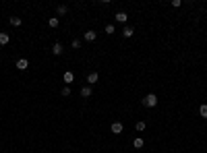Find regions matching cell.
Listing matches in <instances>:
<instances>
[{
    "label": "cell",
    "instance_id": "1",
    "mask_svg": "<svg viewBox=\"0 0 207 153\" xmlns=\"http://www.w3.org/2000/svg\"><path fill=\"white\" fill-rule=\"evenodd\" d=\"M143 106H147V108H155L158 106V97L153 93H147L145 97H143Z\"/></svg>",
    "mask_w": 207,
    "mask_h": 153
},
{
    "label": "cell",
    "instance_id": "11",
    "mask_svg": "<svg viewBox=\"0 0 207 153\" xmlns=\"http://www.w3.org/2000/svg\"><path fill=\"white\" fill-rule=\"evenodd\" d=\"M143 145H145V141H143V139H135V141H133V147H135V149H141V147H143Z\"/></svg>",
    "mask_w": 207,
    "mask_h": 153
},
{
    "label": "cell",
    "instance_id": "9",
    "mask_svg": "<svg viewBox=\"0 0 207 153\" xmlns=\"http://www.w3.org/2000/svg\"><path fill=\"white\" fill-rule=\"evenodd\" d=\"M97 79H100V75H97V72H89V77H87V83H97Z\"/></svg>",
    "mask_w": 207,
    "mask_h": 153
},
{
    "label": "cell",
    "instance_id": "18",
    "mask_svg": "<svg viewBox=\"0 0 207 153\" xmlns=\"http://www.w3.org/2000/svg\"><path fill=\"white\" fill-rule=\"evenodd\" d=\"M73 48H75V50H79V48H81V42H79V39H73Z\"/></svg>",
    "mask_w": 207,
    "mask_h": 153
},
{
    "label": "cell",
    "instance_id": "3",
    "mask_svg": "<svg viewBox=\"0 0 207 153\" xmlns=\"http://www.w3.org/2000/svg\"><path fill=\"white\" fill-rule=\"evenodd\" d=\"M114 19L118 21V23H127L128 15H127V12H122V11H120V12H116V15H114Z\"/></svg>",
    "mask_w": 207,
    "mask_h": 153
},
{
    "label": "cell",
    "instance_id": "13",
    "mask_svg": "<svg viewBox=\"0 0 207 153\" xmlns=\"http://www.w3.org/2000/svg\"><path fill=\"white\" fill-rule=\"evenodd\" d=\"M81 95H83V97H89V95H91V87H89V85L83 87V89H81Z\"/></svg>",
    "mask_w": 207,
    "mask_h": 153
},
{
    "label": "cell",
    "instance_id": "19",
    "mask_svg": "<svg viewBox=\"0 0 207 153\" xmlns=\"http://www.w3.org/2000/svg\"><path fill=\"white\" fill-rule=\"evenodd\" d=\"M137 130H145V122H137V126H135Z\"/></svg>",
    "mask_w": 207,
    "mask_h": 153
},
{
    "label": "cell",
    "instance_id": "6",
    "mask_svg": "<svg viewBox=\"0 0 207 153\" xmlns=\"http://www.w3.org/2000/svg\"><path fill=\"white\" fill-rule=\"evenodd\" d=\"M48 25H50V27H54V29H56L58 25H60V21H58V17H50V19H48Z\"/></svg>",
    "mask_w": 207,
    "mask_h": 153
},
{
    "label": "cell",
    "instance_id": "10",
    "mask_svg": "<svg viewBox=\"0 0 207 153\" xmlns=\"http://www.w3.org/2000/svg\"><path fill=\"white\" fill-rule=\"evenodd\" d=\"M62 79H64V83H73L75 81V75H73V72H64V77H62Z\"/></svg>",
    "mask_w": 207,
    "mask_h": 153
},
{
    "label": "cell",
    "instance_id": "2",
    "mask_svg": "<svg viewBox=\"0 0 207 153\" xmlns=\"http://www.w3.org/2000/svg\"><path fill=\"white\" fill-rule=\"evenodd\" d=\"M15 66H17L19 71H27V68H29V60H27V58H19Z\"/></svg>",
    "mask_w": 207,
    "mask_h": 153
},
{
    "label": "cell",
    "instance_id": "15",
    "mask_svg": "<svg viewBox=\"0 0 207 153\" xmlns=\"http://www.w3.org/2000/svg\"><path fill=\"white\" fill-rule=\"evenodd\" d=\"M199 114L203 118H207V104H201V108H199Z\"/></svg>",
    "mask_w": 207,
    "mask_h": 153
},
{
    "label": "cell",
    "instance_id": "16",
    "mask_svg": "<svg viewBox=\"0 0 207 153\" xmlns=\"http://www.w3.org/2000/svg\"><path fill=\"white\" fill-rule=\"evenodd\" d=\"M66 12H69V6L66 4H60L58 6V15H66Z\"/></svg>",
    "mask_w": 207,
    "mask_h": 153
},
{
    "label": "cell",
    "instance_id": "14",
    "mask_svg": "<svg viewBox=\"0 0 207 153\" xmlns=\"http://www.w3.org/2000/svg\"><path fill=\"white\" fill-rule=\"evenodd\" d=\"M11 25H15V27H21V17H11Z\"/></svg>",
    "mask_w": 207,
    "mask_h": 153
},
{
    "label": "cell",
    "instance_id": "20",
    "mask_svg": "<svg viewBox=\"0 0 207 153\" xmlns=\"http://www.w3.org/2000/svg\"><path fill=\"white\" fill-rule=\"evenodd\" d=\"M62 95H64V97H66V95H70V87H64V89H62Z\"/></svg>",
    "mask_w": 207,
    "mask_h": 153
},
{
    "label": "cell",
    "instance_id": "4",
    "mask_svg": "<svg viewBox=\"0 0 207 153\" xmlns=\"http://www.w3.org/2000/svg\"><path fill=\"white\" fill-rule=\"evenodd\" d=\"M52 52H54V56H60V54H62V44H54V46H52Z\"/></svg>",
    "mask_w": 207,
    "mask_h": 153
},
{
    "label": "cell",
    "instance_id": "5",
    "mask_svg": "<svg viewBox=\"0 0 207 153\" xmlns=\"http://www.w3.org/2000/svg\"><path fill=\"white\" fill-rule=\"evenodd\" d=\"M11 42V35L8 33H0V46H6Z\"/></svg>",
    "mask_w": 207,
    "mask_h": 153
},
{
    "label": "cell",
    "instance_id": "8",
    "mask_svg": "<svg viewBox=\"0 0 207 153\" xmlns=\"http://www.w3.org/2000/svg\"><path fill=\"white\" fill-rule=\"evenodd\" d=\"M133 33H135L133 27H124V29H122V35H124V37H133Z\"/></svg>",
    "mask_w": 207,
    "mask_h": 153
},
{
    "label": "cell",
    "instance_id": "17",
    "mask_svg": "<svg viewBox=\"0 0 207 153\" xmlns=\"http://www.w3.org/2000/svg\"><path fill=\"white\" fill-rule=\"evenodd\" d=\"M114 31H116V29H114V25H106V33H108V35H112Z\"/></svg>",
    "mask_w": 207,
    "mask_h": 153
},
{
    "label": "cell",
    "instance_id": "7",
    "mask_svg": "<svg viewBox=\"0 0 207 153\" xmlns=\"http://www.w3.org/2000/svg\"><path fill=\"white\" fill-rule=\"evenodd\" d=\"M112 132H114V135H120V132H122V124H120V122H114V124H112Z\"/></svg>",
    "mask_w": 207,
    "mask_h": 153
},
{
    "label": "cell",
    "instance_id": "12",
    "mask_svg": "<svg viewBox=\"0 0 207 153\" xmlns=\"http://www.w3.org/2000/svg\"><path fill=\"white\" fill-rule=\"evenodd\" d=\"M95 37H97V33H95V31H87V33H85V39H87V42H93Z\"/></svg>",
    "mask_w": 207,
    "mask_h": 153
}]
</instances>
